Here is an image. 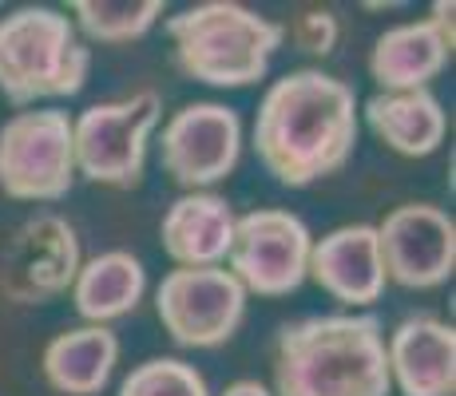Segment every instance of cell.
I'll use <instances>...</instances> for the list:
<instances>
[{"instance_id": "obj_1", "label": "cell", "mask_w": 456, "mask_h": 396, "mask_svg": "<svg viewBox=\"0 0 456 396\" xmlns=\"http://www.w3.org/2000/svg\"><path fill=\"white\" fill-rule=\"evenodd\" d=\"M362 131L357 92L318 68L270 84L254 119V155L278 187L305 190L349 163Z\"/></svg>"}, {"instance_id": "obj_2", "label": "cell", "mask_w": 456, "mask_h": 396, "mask_svg": "<svg viewBox=\"0 0 456 396\" xmlns=\"http://www.w3.org/2000/svg\"><path fill=\"white\" fill-rule=\"evenodd\" d=\"M385 333L373 313H326L282 325L270 396H389Z\"/></svg>"}, {"instance_id": "obj_3", "label": "cell", "mask_w": 456, "mask_h": 396, "mask_svg": "<svg viewBox=\"0 0 456 396\" xmlns=\"http://www.w3.org/2000/svg\"><path fill=\"white\" fill-rule=\"evenodd\" d=\"M175 44V68L210 87H250L266 76L286 44V24L266 20L234 0H207L163 24Z\"/></svg>"}, {"instance_id": "obj_4", "label": "cell", "mask_w": 456, "mask_h": 396, "mask_svg": "<svg viewBox=\"0 0 456 396\" xmlns=\"http://www.w3.org/2000/svg\"><path fill=\"white\" fill-rule=\"evenodd\" d=\"M92 72V48L56 8H16L0 20V95L16 108L72 100Z\"/></svg>"}, {"instance_id": "obj_5", "label": "cell", "mask_w": 456, "mask_h": 396, "mask_svg": "<svg viewBox=\"0 0 456 396\" xmlns=\"http://www.w3.org/2000/svg\"><path fill=\"white\" fill-rule=\"evenodd\" d=\"M159 116L163 100L151 87L127 95V100L92 103L87 111H80V119H72L76 174L116 190L139 187L147 163V139H151Z\"/></svg>"}, {"instance_id": "obj_6", "label": "cell", "mask_w": 456, "mask_h": 396, "mask_svg": "<svg viewBox=\"0 0 456 396\" xmlns=\"http://www.w3.org/2000/svg\"><path fill=\"white\" fill-rule=\"evenodd\" d=\"M76 182L72 116L60 108L16 111L0 127V190L16 202H60Z\"/></svg>"}, {"instance_id": "obj_7", "label": "cell", "mask_w": 456, "mask_h": 396, "mask_svg": "<svg viewBox=\"0 0 456 396\" xmlns=\"http://www.w3.org/2000/svg\"><path fill=\"white\" fill-rule=\"evenodd\" d=\"M155 313L175 345L218 349L247 317V289L223 266L171 270L155 289Z\"/></svg>"}, {"instance_id": "obj_8", "label": "cell", "mask_w": 456, "mask_h": 396, "mask_svg": "<svg viewBox=\"0 0 456 396\" xmlns=\"http://www.w3.org/2000/svg\"><path fill=\"white\" fill-rule=\"evenodd\" d=\"M314 238L305 222L290 210H250L234 218V238L226 262L247 294L286 297L302 289L310 270Z\"/></svg>"}, {"instance_id": "obj_9", "label": "cell", "mask_w": 456, "mask_h": 396, "mask_svg": "<svg viewBox=\"0 0 456 396\" xmlns=\"http://www.w3.org/2000/svg\"><path fill=\"white\" fill-rule=\"evenodd\" d=\"M80 266L76 226L60 214H37L12 234L0 258V294L12 305H44L72 289Z\"/></svg>"}, {"instance_id": "obj_10", "label": "cell", "mask_w": 456, "mask_h": 396, "mask_svg": "<svg viewBox=\"0 0 456 396\" xmlns=\"http://www.w3.org/2000/svg\"><path fill=\"white\" fill-rule=\"evenodd\" d=\"M385 281L405 289L444 286L456 270V222L433 202H405L377 226Z\"/></svg>"}, {"instance_id": "obj_11", "label": "cell", "mask_w": 456, "mask_h": 396, "mask_svg": "<svg viewBox=\"0 0 456 396\" xmlns=\"http://www.w3.org/2000/svg\"><path fill=\"white\" fill-rule=\"evenodd\" d=\"M242 123L223 103H187L163 127V171L179 187L203 190L239 166Z\"/></svg>"}, {"instance_id": "obj_12", "label": "cell", "mask_w": 456, "mask_h": 396, "mask_svg": "<svg viewBox=\"0 0 456 396\" xmlns=\"http://www.w3.org/2000/svg\"><path fill=\"white\" fill-rule=\"evenodd\" d=\"M452 0H436L433 16L381 32L370 52V76L381 92H420L452 56Z\"/></svg>"}, {"instance_id": "obj_13", "label": "cell", "mask_w": 456, "mask_h": 396, "mask_svg": "<svg viewBox=\"0 0 456 396\" xmlns=\"http://www.w3.org/2000/svg\"><path fill=\"white\" fill-rule=\"evenodd\" d=\"M385 357L401 396H456V329L441 317H405L385 341Z\"/></svg>"}, {"instance_id": "obj_14", "label": "cell", "mask_w": 456, "mask_h": 396, "mask_svg": "<svg viewBox=\"0 0 456 396\" xmlns=\"http://www.w3.org/2000/svg\"><path fill=\"white\" fill-rule=\"evenodd\" d=\"M322 289L341 305H373L385 294V266L377 250V226H338L310 250V270Z\"/></svg>"}, {"instance_id": "obj_15", "label": "cell", "mask_w": 456, "mask_h": 396, "mask_svg": "<svg viewBox=\"0 0 456 396\" xmlns=\"http://www.w3.org/2000/svg\"><path fill=\"white\" fill-rule=\"evenodd\" d=\"M159 238H163L167 258L179 270L218 266L226 258V250H231L234 210L223 195L191 190V195L171 202V210L163 214Z\"/></svg>"}, {"instance_id": "obj_16", "label": "cell", "mask_w": 456, "mask_h": 396, "mask_svg": "<svg viewBox=\"0 0 456 396\" xmlns=\"http://www.w3.org/2000/svg\"><path fill=\"white\" fill-rule=\"evenodd\" d=\"M365 123L389 151L405 158H425L444 143L449 116L428 87L420 92H377L365 103Z\"/></svg>"}, {"instance_id": "obj_17", "label": "cell", "mask_w": 456, "mask_h": 396, "mask_svg": "<svg viewBox=\"0 0 456 396\" xmlns=\"http://www.w3.org/2000/svg\"><path fill=\"white\" fill-rule=\"evenodd\" d=\"M119 360V337L108 325H80L48 341L44 381L64 396H95L108 389Z\"/></svg>"}, {"instance_id": "obj_18", "label": "cell", "mask_w": 456, "mask_h": 396, "mask_svg": "<svg viewBox=\"0 0 456 396\" xmlns=\"http://www.w3.org/2000/svg\"><path fill=\"white\" fill-rule=\"evenodd\" d=\"M143 289H147L143 262L127 250H108L80 266V274L72 281V302L87 325H108L135 310L143 302Z\"/></svg>"}, {"instance_id": "obj_19", "label": "cell", "mask_w": 456, "mask_h": 396, "mask_svg": "<svg viewBox=\"0 0 456 396\" xmlns=\"http://www.w3.org/2000/svg\"><path fill=\"white\" fill-rule=\"evenodd\" d=\"M76 28L95 44H131L155 28L163 0H72Z\"/></svg>"}, {"instance_id": "obj_20", "label": "cell", "mask_w": 456, "mask_h": 396, "mask_svg": "<svg viewBox=\"0 0 456 396\" xmlns=\"http://www.w3.org/2000/svg\"><path fill=\"white\" fill-rule=\"evenodd\" d=\"M119 396H210L203 373L179 357H151L119 384Z\"/></svg>"}, {"instance_id": "obj_21", "label": "cell", "mask_w": 456, "mask_h": 396, "mask_svg": "<svg viewBox=\"0 0 456 396\" xmlns=\"http://www.w3.org/2000/svg\"><path fill=\"white\" fill-rule=\"evenodd\" d=\"M286 36L294 40L297 52H310V56H330L338 48L341 24L330 8H302L290 24H286Z\"/></svg>"}, {"instance_id": "obj_22", "label": "cell", "mask_w": 456, "mask_h": 396, "mask_svg": "<svg viewBox=\"0 0 456 396\" xmlns=\"http://www.w3.org/2000/svg\"><path fill=\"white\" fill-rule=\"evenodd\" d=\"M223 396H270V389L262 381H234Z\"/></svg>"}]
</instances>
